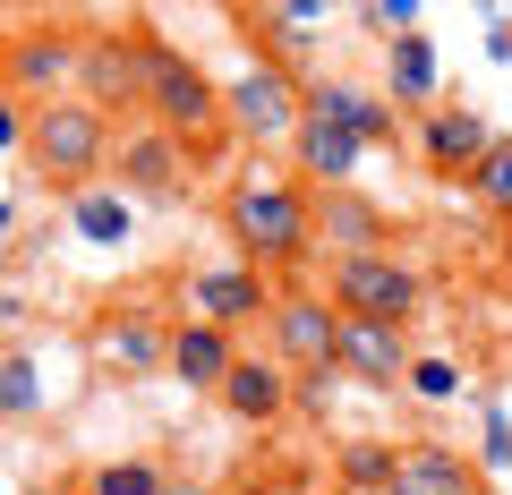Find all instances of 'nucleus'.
I'll use <instances>...</instances> for the list:
<instances>
[{"mask_svg":"<svg viewBox=\"0 0 512 495\" xmlns=\"http://www.w3.org/2000/svg\"><path fill=\"white\" fill-rule=\"evenodd\" d=\"M111 154V129L94 103H43L35 111V163L52 171V180H94Z\"/></svg>","mask_w":512,"mask_h":495,"instance_id":"1","label":"nucleus"},{"mask_svg":"<svg viewBox=\"0 0 512 495\" xmlns=\"http://www.w3.org/2000/svg\"><path fill=\"white\" fill-rule=\"evenodd\" d=\"M231 231L248 239V257H265V265H282V257H299L308 248V197L299 188H239L231 197Z\"/></svg>","mask_w":512,"mask_h":495,"instance_id":"2","label":"nucleus"},{"mask_svg":"<svg viewBox=\"0 0 512 495\" xmlns=\"http://www.w3.org/2000/svg\"><path fill=\"white\" fill-rule=\"evenodd\" d=\"M333 308L342 316H367V325H402L419 308V274L393 257H342L333 265Z\"/></svg>","mask_w":512,"mask_h":495,"instance_id":"3","label":"nucleus"},{"mask_svg":"<svg viewBox=\"0 0 512 495\" xmlns=\"http://www.w3.org/2000/svg\"><path fill=\"white\" fill-rule=\"evenodd\" d=\"M146 103H154V120H163L171 137H197L205 120L222 111V94H214V77H205L197 60H180V52L154 43L146 52Z\"/></svg>","mask_w":512,"mask_h":495,"instance_id":"4","label":"nucleus"},{"mask_svg":"<svg viewBox=\"0 0 512 495\" xmlns=\"http://www.w3.org/2000/svg\"><path fill=\"white\" fill-rule=\"evenodd\" d=\"M342 308H325V299H274V342L291 367H308V376H325V367H342Z\"/></svg>","mask_w":512,"mask_h":495,"instance_id":"5","label":"nucleus"},{"mask_svg":"<svg viewBox=\"0 0 512 495\" xmlns=\"http://www.w3.org/2000/svg\"><path fill=\"white\" fill-rule=\"evenodd\" d=\"M222 111H231L248 137H282V129H299V120H308V111L291 103V77H282V69H248L231 94H222Z\"/></svg>","mask_w":512,"mask_h":495,"instance_id":"6","label":"nucleus"},{"mask_svg":"<svg viewBox=\"0 0 512 495\" xmlns=\"http://www.w3.org/2000/svg\"><path fill=\"white\" fill-rule=\"evenodd\" d=\"M487 154H495V137H487L478 111H436V120H427V171H436V180H461V171L478 180Z\"/></svg>","mask_w":512,"mask_h":495,"instance_id":"7","label":"nucleus"},{"mask_svg":"<svg viewBox=\"0 0 512 495\" xmlns=\"http://www.w3.org/2000/svg\"><path fill=\"white\" fill-rule=\"evenodd\" d=\"M342 376H359V385H393V376H410L402 325H367V316H350V325H342Z\"/></svg>","mask_w":512,"mask_h":495,"instance_id":"8","label":"nucleus"},{"mask_svg":"<svg viewBox=\"0 0 512 495\" xmlns=\"http://www.w3.org/2000/svg\"><path fill=\"white\" fill-rule=\"evenodd\" d=\"M231 367H239V350H231V333H222V325H205V316H197V325L171 333V376L222 393V385H231Z\"/></svg>","mask_w":512,"mask_h":495,"instance_id":"9","label":"nucleus"},{"mask_svg":"<svg viewBox=\"0 0 512 495\" xmlns=\"http://www.w3.org/2000/svg\"><path fill=\"white\" fill-rule=\"evenodd\" d=\"M205 308V325H239V316H274V299H265V282H256V265H222V274H197V291H188Z\"/></svg>","mask_w":512,"mask_h":495,"instance_id":"10","label":"nucleus"},{"mask_svg":"<svg viewBox=\"0 0 512 495\" xmlns=\"http://www.w3.org/2000/svg\"><path fill=\"white\" fill-rule=\"evenodd\" d=\"M171 180H180V137H171V129L128 137V146H120V188H128V197H171Z\"/></svg>","mask_w":512,"mask_h":495,"instance_id":"11","label":"nucleus"},{"mask_svg":"<svg viewBox=\"0 0 512 495\" xmlns=\"http://www.w3.org/2000/svg\"><path fill=\"white\" fill-rule=\"evenodd\" d=\"M359 154H367V146H359L350 129H333V120H316V111L299 120V171H316L325 188H342L350 171H359Z\"/></svg>","mask_w":512,"mask_h":495,"instance_id":"12","label":"nucleus"},{"mask_svg":"<svg viewBox=\"0 0 512 495\" xmlns=\"http://www.w3.org/2000/svg\"><path fill=\"white\" fill-rule=\"evenodd\" d=\"M393 495H478V478H470V461L419 444V453H402V470H393Z\"/></svg>","mask_w":512,"mask_h":495,"instance_id":"13","label":"nucleus"},{"mask_svg":"<svg viewBox=\"0 0 512 495\" xmlns=\"http://www.w3.org/2000/svg\"><path fill=\"white\" fill-rule=\"evenodd\" d=\"M308 111H316V120H333V129H350L359 146H376V137L393 129V111H384V103H367L359 86H325V94H316Z\"/></svg>","mask_w":512,"mask_h":495,"instance_id":"14","label":"nucleus"},{"mask_svg":"<svg viewBox=\"0 0 512 495\" xmlns=\"http://www.w3.org/2000/svg\"><path fill=\"white\" fill-rule=\"evenodd\" d=\"M222 402H231L239 419H274V410L291 402V385H282L265 359H239V367H231V385H222Z\"/></svg>","mask_w":512,"mask_h":495,"instance_id":"15","label":"nucleus"},{"mask_svg":"<svg viewBox=\"0 0 512 495\" xmlns=\"http://www.w3.org/2000/svg\"><path fill=\"white\" fill-rule=\"evenodd\" d=\"M325 231L342 239L350 257H384V248H376L384 222H376V205H359V197H325Z\"/></svg>","mask_w":512,"mask_h":495,"instance_id":"16","label":"nucleus"},{"mask_svg":"<svg viewBox=\"0 0 512 495\" xmlns=\"http://www.w3.org/2000/svg\"><path fill=\"white\" fill-rule=\"evenodd\" d=\"M60 69H69V43H60V35L18 43V60H9V77H18V86H60Z\"/></svg>","mask_w":512,"mask_h":495,"instance_id":"17","label":"nucleus"},{"mask_svg":"<svg viewBox=\"0 0 512 495\" xmlns=\"http://www.w3.org/2000/svg\"><path fill=\"white\" fill-rule=\"evenodd\" d=\"M393 77H402L410 103H427V94H436V60H427L419 35H393Z\"/></svg>","mask_w":512,"mask_h":495,"instance_id":"18","label":"nucleus"},{"mask_svg":"<svg viewBox=\"0 0 512 495\" xmlns=\"http://www.w3.org/2000/svg\"><path fill=\"white\" fill-rule=\"evenodd\" d=\"M393 470H402V461L384 453V444H342V478L350 487H384L393 495Z\"/></svg>","mask_w":512,"mask_h":495,"instance_id":"19","label":"nucleus"},{"mask_svg":"<svg viewBox=\"0 0 512 495\" xmlns=\"http://www.w3.org/2000/svg\"><path fill=\"white\" fill-rule=\"evenodd\" d=\"M86 77H94V94H128V77H146V60H128L120 43H94V52H86Z\"/></svg>","mask_w":512,"mask_h":495,"instance_id":"20","label":"nucleus"},{"mask_svg":"<svg viewBox=\"0 0 512 495\" xmlns=\"http://www.w3.org/2000/svg\"><path fill=\"white\" fill-rule=\"evenodd\" d=\"M77 231L86 239H128V205L120 197H77Z\"/></svg>","mask_w":512,"mask_h":495,"instance_id":"21","label":"nucleus"},{"mask_svg":"<svg viewBox=\"0 0 512 495\" xmlns=\"http://www.w3.org/2000/svg\"><path fill=\"white\" fill-rule=\"evenodd\" d=\"M94 495H163V478L146 461H111V470H94Z\"/></svg>","mask_w":512,"mask_h":495,"instance_id":"22","label":"nucleus"},{"mask_svg":"<svg viewBox=\"0 0 512 495\" xmlns=\"http://www.w3.org/2000/svg\"><path fill=\"white\" fill-rule=\"evenodd\" d=\"M154 350H163V342H154L146 325H128V333H111V342H103V359H120V367H154Z\"/></svg>","mask_w":512,"mask_h":495,"instance_id":"23","label":"nucleus"},{"mask_svg":"<svg viewBox=\"0 0 512 495\" xmlns=\"http://www.w3.org/2000/svg\"><path fill=\"white\" fill-rule=\"evenodd\" d=\"M410 385H419V393H436V402H444V393H453L461 376H453V367H444V359H419V367H410Z\"/></svg>","mask_w":512,"mask_h":495,"instance_id":"24","label":"nucleus"},{"mask_svg":"<svg viewBox=\"0 0 512 495\" xmlns=\"http://www.w3.org/2000/svg\"><path fill=\"white\" fill-rule=\"evenodd\" d=\"M26 402H35V367L9 359V410H26Z\"/></svg>","mask_w":512,"mask_h":495,"instance_id":"25","label":"nucleus"},{"mask_svg":"<svg viewBox=\"0 0 512 495\" xmlns=\"http://www.w3.org/2000/svg\"><path fill=\"white\" fill-rule=\"evenodd\" d=\"M504 265H512V248H504Z\"/></svg>","mask_w":512,"mask_h":495,"instance_id":"26","label":"nucleus"}]
</instances>
